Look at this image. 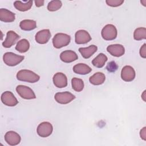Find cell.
I'll list each match as a JSON object with an SVG mask.
<instances>
[{"instance_id":"obj_20","label":"cell","mask_w":146,"mask_h":146,"mask_svg":"<svg viewBox=\"0 0 146 146\" xmlns=\"http://www.w3.org/2000/svg\"><path fill=\"white\" fill-rule=\"evenodd\" d=\"M106 80L105 75L100 72H98L95 73L93 75H92L90 79V82L93 85H100L102 84Z\"/></svg>"},{"instance_id":"obj_11","label":"cell","mask_w":146,"mask_h":146,"mask_svg":"<svg viewBox=\"0 0 146 146\" xmlns=\"http://www.w3.org/2000/svg\"><path fill=\"white\" fill-rule=\"evenodd\" d=\"M75 38V43L78 44L87 43L91 40V36L90 34L84 30H80L76 31Z\"/></svg>"},{"instance_id":"obj_30","label":"cell","mask_w":146,"mask_h":146,"mask_svg":"<svg viewBox=\"0 0 146 146\" xmlns=\"http://www.w3.org/2000/svg\"><path fill=\"white\" fill-rule=\"evenodd\" d=\"M140 55L143 58H146V44L144 43L140 49Z\"/></svg>"},{"instance_id":"obj_14","label":"cell","mask_w":146,"mask_h":146,"mask_svg":"<svg viewBox=\"0 0 146 146\" xmlns=\"http://www.w3.org/2000/svg\"><path fill=\"white\" fill-rule=\"evenodd\" d=\"M51 33L48 29L39 31L35 35V40L39 44H45L51 38Z\"/></svg>"},{"instance_id":"obj_9","label":"cell","mask_w":146,"mask_h":146,"mask_svg":"<svg viewBox=\"0 0 146 146\" xmlns=\"http://www.w3.org/2000/svg\"><path fill=\"white\" fill-rule=\"evenodd\" d=\"M19 38V35L14 31H9L6 34V38L5 40L2 43V46L5 48L11 47L16 43Z\"/></svg>"},{"instance_id":"obj_7","label":"cell","mask_w":146,"mask_h":146,"mask_svg":"<svg viewBox=\"0 0 146 146\" xmlns=\"http://www.w3.org/2000/svg\"><path fill=\"white\" fill-rule=\"evenodd\" d=\"M75 96L69 92H57L54 96V99L56 102L61 104H66L72 102Z\"/></svg>"},{"instance_id":"obj_27","label":"cell","mask_w":146,"mask_h":146,"mask_svg":"<svg viewBox=\"0 0 146 146\" xmlns=\"http://www.w3.org/2000/svg\"><path fill=\"white\" fill-rule=\"evenodd\" d=\"M62 3L60 1L54 0L50 1L47 5V9L50 11H55L62 7Z\"/></svg>"},{"instance_id":"obj_23","label":"cell","mask_w":146,"mask_h":146,"mask_svg":"<svg viewBox=\"0 0 146 146\" xmlns=\"http://www.w3.org/2000/svg\"><path fill=\"white\" fill-rule=\"evenodd\" d=\"M19 26L23 30L31 31L36 27V22L34 20L25 19L20 22Z\"/></svg>"},{"instance_id":"obj_22","label":"cell","mask_w":146,"mask_h":146,"mask_svg":"<svg viewBox=\"0 0 146 146\" xmlns=\"http://www.w3.org/2000/svg\"><path fill=\"white\" fill-rule=\"evenodd\" d=\"M108 58L106 55L103 53H100L92 61V64L94 66L97 68H102L107 61Z\"/></svg>"},{"instance_id":"obj_25","label":"cell","mask_w":146,"mask_h":146,"mask_svg":"<svg viewBox=\"0 0 146 146\" xmlns=\"http://www.w3.org/2000/svg\"><path fill=\"white\" fill-rule=\"evenodd\" d=\"M71 84L73 90L76 92H80L84 88V82L82 79L79 78H72L71 80Z\"/></svg>"},{"instance_id":"obj_19","label":"cell","mask_w":146,"mask_h":146,"mask_svg":"<svg viewBox=\"0 0 146 146\" xmlns=\"http://www.w3.org/2000/svg\"><path fill=\"white\" fill-rule=\"evenodd\" d=\"M73 71L78 74L86 75L89 74L92 71V68L84 63H78L73 67Z\"/></svg>"},{"instance_id":"obj_24","label":"cell","mask_w":146,"mask_h":146,"mask_svg":"<svg viewBox=\"0 0 146 146\" xmlns=\"http://www.w3.org/2000/svg\"><path fill=\"white\" fill-rule=\"evenodd\" d=\"M30 48V43L26 39H23L18 41L15 46V49L21 53L27 52Z\"/></svg>"},{"instance_id":"obj_15","label":"cell","mask_w":146,"mask_h":146,"mask_svg":"<svg viewBox=\"0 0 146 146\" xmlns=\"http://www.w3.org/2000/svg\"><path fill=\"white\" fill-rule=\"evenodd\" d=\"M53 83L58 88H64L67 85L66 76L62 72H57L53 76Z\"/></svg>"},{"instance_id":"obj_5","label":"cell","mask_w":146,"mask_h":146,"mask_svg":"<svg viewBox=\"0 0 146 146\" xmlns=\"http://www.w3.org/2000/svg\"><path fill=\"white\" fill-rule=\"evenodd\" d=\"M16 91L18 95L23 99H33L36 98L35 94L33 90L27 86L18 85L16 87Z\"/></svg>"},{"instance_id":"obj_26","label":"cell","mask_w":146,"mask_h":146,"mask_svg":"<svg viewBox=\"0 0 146 146\" xmlns=\"http://www.w3.org/2000/svg\"><path fill=\"white\" fill-rule=\"evenodd\" d=\"M133 38L136 40H141L146 39V29L145 27H139L133 33Z\"/></svg>"},{"instance_id":"obj_13","label":"cell","mask_w":146,"mask_h":146,"mask_svg":"<svg viewBox=\"0 0 146 146\" xmlns=\"http://www.w3.org/2000/svg\"><path fill=\"white\" fill-rule=\"evenodd\" d=\"M107 50L111 55L116 57L121 56L125 52L124 47L120 44H111L107 47Z\"/></svg>"},{"instance_id":"obj_28","label":"cell","mask_w":146,"mask_h":146,"mask_svg":"<svg viewBox=\"0 0 146 146\" xmlns=\"http://www.w3.org/2000/svg\"><path fill=\"white\" fill-rule=\"evenodd\" d=\"M107 5L111 7H117L123 3V0H107L106 1Z\"/></svg>"},{"instance_id":"obj_34","label":"cell","mask_w":146,"mask_h":146,"mask_svg":"<svg viewBox=\"0 0 146 146\" xmlns=\"http://www.w3.org/2000/svg\"><path fill=\"white\" fill-rule=\"evenodd\" d=\"M141 3H143V5L144 6H145V5H146V1H145V0H143V1H141Z\"/></svg>"},{"instance_id":"obj_1","label":"cell","mask_w":146,"mask_h":146,"mask_svg":"<svg viewBox=\"0 0 146 146\" xmlns=\"http://www.w3.org/2000/svg\"><path fill=\"white\" fill-rule=\"evenodd\" d=\"M17 78L18 80L22 82L35 83L39 80L40 76L31 70H21L17 72Z\"/></svg>"},{"instance_id":"obj_18","label":"cell","mask_w":146,"mask_h":146,"mask_svg":"<svg viewBox=\"0 0 146 146\" xmlns=\"http://www.w3.org/2000/svg\"><path fill=\"white\" fill-rule=\"evenodd\" d=\"M98 50L97 46L95 45H91L87 47H80L79 48V51L82 56L85 58L88 59L90 58Z\"/></svg>"},{"instance_id":"obj_17","label":"cell","mask_w":146,"mask_h":146,"mask_svg":"<svg viewBox=\"0 0 146 146\" xmlns=\"http://www.w3.org/2000/svg\"><path fill=\"white\" fill-rule=\"evenodd\" d=\"M15 14L6 9H0V20L4 22H12L15 20Z\"/></svg>"},{"instance_id":"obj_10","label":"cell","mask_w":146,"mask_h":146,"mask_svg":"<svg viewBox=\"0 0 146 146\" xmlns=\"http://www.w3.org/2000/svg\"><path fill=\"white\" fill-rule=\"evenodd\" d=\"M135 71L130 66H124L121 71V78L125 82H131L135 78Z\"/></svg>"},{"instance_id":"obj_2","label":"cell","mask_w":146,"mask_h":146,"mask_svg":"<svg viewBox=\"0 0 146 146\" xmlns=\"http://www.w3.org/2000/svg\"><path fill=\"white\" fill-rule=\"evenodd\" d=\"M71 41L69 35L64 33H57L52 39V44L55 48H60L67 46Z\"/></svg>"},{"instance_id":"obj_16","label":"cell","mask_w":146,"mask_h":146,"mask_svg":"<svg viewBox=\"0 0 146 146\" xmlns=\"http://www.w3.org/2000/svg\"><path fill=\"white\" fill-rule=\"evenodd\" d=\"M78 58L76 53L71 50L63 51L60 55V60L64 63H70L77 60Z\"/></svg>"},{"instance_id":"obj_6","label":"cell","mask_w":146,"mask_h":146,"mask_svg":"<svg viewBox=\"0 0 146 146\" xmlns=\"http://www.w3.org/2000/svg\"><path fill=\"white\" fill-rule=\"evenodd\" d=\"M53 127L52 124L47 121H44L39 124L37 127L36 132L38 135L42 137H47L52 132Z\"/></svg>"},{"instance_id":"obj_3","label":"cell","mask_w":146,"mask_h":146,"mask_svg":"<svg viewBox=\"0 0 146 146\" xmlns=\"http://www.w3.org/2000/svg\"><path fill=\"white\" fill-rule=\"evenodd\" d=\"M24 59V56L18 55L11 52H7L4 54L3 60L6 65L9 66H15L19 64Z\"/></svg>"},{"instance_id":"obj_33","label":"cell","mask_w":146,"mask_h":146,"mask_svg":"<svg viewBox=\"0 0 146 146\" xmlns=\"http://www.w3.org/2000/svg\"><path fill=\"white\" fill-rule=\"evenodd\" d=\"M145 91H144V92L143 93V94H142V95H141V98H143V100H144V102L146 101V100H145Z\"/></svg>"},{"instance_id":"obj_4","label":"cell","mask_w":146,"mask_h":146,"mask_svg":"<svg viewBox=\"0 0 146 146\" xmlns=\"http://www.w3.org/2000/svg\"><path fill=\"white\" fill-rule=\"evenodd\" d=\"M101 34L104 40H112L115 39L117 36V29L114 25L108 24L103 28Z\"/></svg>"},{"instance_id":"obj_12","label":"cell","mask_w":146,"mask_h":146,"mask_svg":"<svg viewBox=\"0 0 146 146\" xmlns=\"http://www.w3.org/2000/svg\"><path fill=\"white\" fill-rule=\"evenodd\" d=\"M5 140L9 145L14 146L18 145L20 143L21 138L18 133L10 131L7 132L5 135Z\"/></svg>"},{"instance_id":"obj_8","label":"cell","mask_w":146,"mask_h":146,"mask_svg":"<svg viewBox=\"0 0 146 146\" xmlns=\"http://www.w3.org/2000/svg\"><path fill=\"white\" fill-rule=\"evenodd\" d=\"M2 102L7 106L13 107L18 103V101L14 94L10 91H5L1 95Z\"/></svg>"},{"instance_id":"obj_29","label":"cell","mask_w":146,"mask_h":146,"mask_svg":"<svg viewBox=\"0 0 146 146\" xmlns=\"http://www.w3.org/2000/svg\"><path fill=\"white\" fill-rule=\"evenodd\" d=\"M106 68L108 70V71H109L110 72H115L117 70V65L116 64V63L115 62L112 61V62H109L107 64Z\"/></svg>"},{"instance_id":"obj_21","label":"cell","mask_w":146,"mask_h":146,"mask_svg":"<svg viewBox=\"0 0 146 146\" xmlns=\"http://www.w3.org/2000/svg\"><path fill=\"white\" fill-rule=\"evenodd\" d=\"M33 1H25V2L16 1L14 2V6L16 9L20 11H26L31 9L33 5Z\"/></svg>"},{"instance_id":"obj_31","label":"cell","mask_w":146,"mask_h":146,"mask_svg":"<svg viewBox=\"0 0 146 146\" xmlns=\"http://www.w3.org/2000/svg\"><path fill=\"white\" fill-rule=\"evenodd\" d=\"M140 137L143 140H146V127H143V129H141L140 130Z\"/></svg>"},{"instance_id":"obj_32","label":"cell","mask_w":146,"mask_h":146,"mask_svg":"<svg viewBox=\"0 0 146 146\" xmlns=\"http://www.w3.org/2000/svg\"><path fill=\"white\" fill-rule=\"evenodd\" d=\"M44 2V1H43V0H37V1H35V6H36V7H38L43 6Z\"/></svg>"}]
</instances>
